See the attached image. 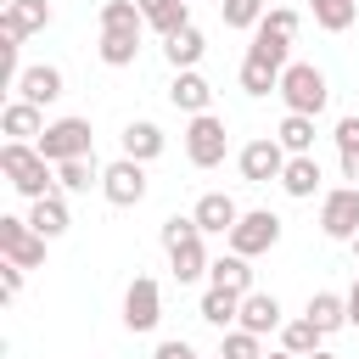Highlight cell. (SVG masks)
<instances>
[{"label":"cell","instance_id":"cell-1","mask_svg":"<svg viewBox=\"0 0 359 359\" xmlns=\"http://www.w3.org/2000/svg\"><path fill=\"white\" fill-rule=\"evenodd\" d=\"M163 252H168V269H174V280H180V286H185V280H202V275H208V264H213L191 213H168V219H163Z\"/></svg>","mask_w":359,"mask_h":359},{"label":"cell","instance_id":"cell-2","mask_svg":"<svg viewBox=\"0 0 359 359\" xmlns=\"http://www.w3.org/2000/svg\"><path fill=\"white\" fill-rule=\"evenodd\" d=\"M0 168H6L11 191H22L28 202H39V196H50V191H56V163H45V157H39V146L6 140V146H0Z\"/></svg>","mask_w":359,"mask_h":359},{"label":"cell","instance_id":"cell-3","mask_svg":"<svg viewBox=\"0 0 359 359\" xmlns=\"http://www.w3.org/2000/svg\"><path fill=\"white\" fill-rule=\"evenodd\" d=\"M275 95L286 101V112L320 118V112H325V101H331V84H325V73H320L314 62H286V73H280V90H275Z\"/></svg>","mask_w":359,"mask_h":359},{"label":"cell","instance_id":"cell-4","mask_svg":"<svg viewBox=\"0 0 359 359\" xmlns=\"http://www.w3.org/2000/svg\"><path fill=\"white\" fill-rule=\"evenodd\" d=\"M292 39H297V11H292V6H275V11H264V22L252 28V50H247V56H258V62H269V67L286 73Z\"/></svg>","mask_w":359,"mask_h":359},{"label":"cell","instance_id":"cell-5","mask_svg":"<svg viewBox=\"0 0 359 359\" xmlns=\"http://www.w3.org/2000/svg\"><path fill=\"white\" fill-rule=\"evenodd\" d=\"M224 151H230V129H224V118L196 112V118L185 123V157H191L196 168H219Z\"/></svg>","mask_w":359,"mask_h":359},{"label":"cell","instance_id":"cell-6","mask_svg":"<svg viewBox=\"0 0 359 359\" xmlns=\"http://www.w3.org/2000/svg\"><path fill=\"white\" fill-rule=\"evenodd\" d=\"M0 252H6V264H17V269H39V264H45V236H39L28 219L0 213Z\"/></svg>","mask_w":359,"mask_h":359},{"label":"cell","instance_id":"cell-7","mask_svg":"<svg viewBox=\"0 0 359 359\" xmlns=\"http://www.w3.org/2000/svg\"><path fill=\"white\" fill-rule=\"evenodd\" d=\"M39 157H45V163L90 157V118H56V123L39 135Z\"/></svg>","mask_w":359,"mask_h":359},{"label":"cell","instance_id":"cell-8","mask_svg":"<svg viewBox=\"0 0 359 359\" xmlns=\"http://www.w3.org/2000/svg\"><path fill=\"white\" fill-rule=\"evenodd\" d=\"M275 241H280V213H269V208L241 213L236 230H230V252H241V258H258V252H269Z\"/></svg>","mask_w":359,"mask_h":359},{"label":"cell","instance_id":"cell-9","mask_svg":"<svg viewBox=\"0 0 359 359\" xmlns=\"http://www.w3.org/2000/svg\"><path fill=\"white\" fill-rule=\"evenodd\" d=\"M236 168H241V180H247V185H269V180H280V174H286V146H280L275 135L247 140V146H241V157H236Z\"/></svg>","mask_w":359,"mask_h":359},{"label":"cell","instance_id":"cell-10","mask_svg":"<svg viewBox=\"0 0 359 359\" xmlns=\"http://www.w3.org/2000/svg\"><path fill=\"white\" fill-rule=\"evenodd\" d=\"M320 230H325L331 241H353V236H359V185L325 191V202H320Z\"/></svg>","mask_w":359,"mask_h":359},{"label":"cell","instance_id":"cell-11","mask_svg":"<svg viewBox=\"0 0 359 359\" xmlns=\"http://www.w3.org/2000/svg\"><path fill=\"white\" fill-rule=\"evenodd\" d=\"M101 196H107L112 208H135V202L146 196V163H135V157L107 163V168H101Z\"/></svg>","mask_w":359,"mask_h":359},{"label":"cell","instance_id":"cell-12","mask_svg":"<svg viewBox=\"0 0 359 359\" xmlns=\"http://www.w3.org/2000/svg\"><path fill=\"white\" fill-rule=\"evenodd\" d=\"M157 320H163V286L151 275H135L129 292H123V325L129 331H151Z\"/></svg>","mask_w":359,"mask_h":359},{"label":"cell","instance_id":"cell-13","mask_svg":"<svg viewBox=\"0 0 359 359\" xmlns=\"http://www.w3.org/2000/svg\"><path fill=\"white\" fill-rule=\"evenodd\" d=\"M39 28H50V0H6V11H0V39L6 45H22Z\"/></svg>","mask_w":359,"mask_h":359},{"label":"cell","instance_id":"cell-14","mask_svg":"<svg viewBox=\"0 0 359 359\" xmlns=\"http://www.w3.org/2000/svg\"><path fill=\"white\" fill-rule=\"evenodd\" d=\"M62 95H67V79H62V67H50V62H39V67H22V79H17V101L50 107V101H62Z\"/></svg>","mask_w":359,"mask_h":359},{"label":"cell","instance_id":"cell-15","mask_svg":"<svg viewBox=\"0 0 359 359\" xmlns=\"http://www.w3.org/2000/svg\"><path fill=\"white\" fill-rule=\"evenodd\" d=\"M191 219H196V230H202V236H230V230H236V219H241V208H236V196L208 191V196L191 208Z\"/></svg>","mask_w":359,"mask_h":359},{"label":"cell","instance_id":"cell-16","mask_svg":"<svg viewBox=\"0 0 359 359\" xmlns=\"http://www.w3.org/2000/svg\"><path fill=\"white\" fill-rule=\"evenodd\" d=\"M0 129H6L11 140H22V146H39V135H45L50 123H45V107H34V101H6Z\"/></svg>","mask_w":359,"mask_h":359},{"label":"cell","instance_id":"cell-17","mask_svg":"<svg viewBox=\"0 0 359 359\" xmlns=\"http://www.w3.org/2000/svg\"><path fill=\"white\" fill-rule=\"evenodd\" d=\"M241 331H252V337H264V331H280L286 320H280V297L275 292H247L241 297V320H236Z\"/></svg>","mask_w":359,"mask_h":359},{"label":"cell","instance_id":"cell-18","mask_svg":"<svg viewBox=\"0 0 359 359\" xmlns=\"http://www.w3.org/2000/svg\"><path fill=\"white\" fill-rule=\"evenodd\" d=\"M146 28H157L163 39H174L180 28H191V0H135Z\"/></svg>","mask_w":359,"mask_h":359},{"label":"cell","instance_id":"cell-19","mask_svg":"<svg viewBox=\"0 0 359 359\" xmlns=\"http://www.w3.org/2000/svg\"><path fill=\"white\" fill-rule=\"evenodd\" d=\"M168 101L180 107V112H208V101H213V84L196 73V67H185V73H174V84H168Z\"/></svg>","mask_w":359,"mask_h":359},{"label":"cell","instance_id":"cell-20","mask_svg":"<svg viewBox=\"0 0 359 359\" xmlns=\"http://www.w3.org/2000/svg\"><path fill=\"white\" fill-rule=\"evenodd\" d=\"M208 280H213V286H224V292H236V297H247V292H252V258L224 252V258H213V264H208Z\"/></svg>","mask_w":359,"mask_h":359},{"label":"cell","instance_id":"cell-21","mask_svg":"<svg viewBox=\"0 0 359 359\" xmlns=\"http://www.w3.org/2000/svg\"><path fill=\"white\" fill-rule=\"evenodd\" d=\"M28 224L45 236V241H56L67 224H73V213H67V202H62V191H50V196H39L34 208H28Z\"/></svg>","mask_w":359,"mask_h":359},{"label":"cell","instance_id":"cell-22","mask_svg":"<svg viewBox=\"0 0 359 359\" xmlns=\"http://www.w3.org/2000/svg\"><path fill=\"white\" fill-rule=\"evenodd\" d=\"M303 320H314V331H320V337H331V331H342V325H348V297H337V292H314V297H309V309H303Z\"/></svg>","mask_w":359,"mask_h":359},{"label":"cell","instance_id":"cell-23","mask_svg":"<svg viewBox=\"0 0 359 359\" xmlns=\"http://www.w3.org/2000/svg\"><path fill=\"white\" fill-rule=\"evenodd\" d=\"M202 50H208V39H202V28H196V22H191V28H180L174 39H163V56H168V67H174V73L196 67V62H202Z\"/></svg>","mask_w":359,"mask_h":359},{"label":"cell","instance_id":"cell-24","mask_svg":"<svg viewBox=\"0 0 359 359\" xmlns=\"http://www.w3.org/2000/svg\"><path fill=\"white\" fill-rule=\"evenodd\" d=\"M123 157H135V163L163 157V129H157V123H146V118L123 123Z\"/></svg>","mask_w":359,"mask_h":359},{"label":"cell","instance_id":"cell-25","mask_svg":"<svg viewBox=\"0 0 359 359\" xmlns=\"http://www.w3.org/2000/svg\"><path fill=\"white\" fill-rule=\"evenodd\" d=\"M275 140L286 146V157H314V118L286 112V118H280V129H275Z\"/></svg>","mask_w":359,"mask_h":359},{"label":"cell","instance_id":"cell-26","mask_svg":"<svg viewBox=\"0 0 359 359\" xmlns=\"http://www.w3.org/2000/svg\"><path fill=\"white\" fill-rule=\"evenodd\" d=\"M196 314H202L208 325H219V331H224V325H236V320H241V297H236V292H224V286H208Z\"/></svg>","mask_w":359,"mask_h":359},{"label":"cell","instance_id":"cell-27","mask_svg":"<svg viewBox=\"0 0 359 359\" xmlns=\"http://www.w3.org/2000/svg\"><path fill=\"white\" fill-rule=\"evenodd\" d=\"M146 17L135 0H101V34H140Z\"/></svg>","mask_w":359,"mask_h":359},{"label":"cell","instance_id":"cell-28","mask_svg":"<svg viewBox=\"0 0 359 359\" xmlns=\"http://www.w3.org/2000/svg\"><path fill=\"white\" fill-rule=\"evenodd\" d=\"M280 191H286V196H314V191H320V163H314V157H286Z\"/></svg>","mask_w":359,"mask_h":359},{"label":"cell","instance_id":"cell-29","mask_svg":"<svg viewBox=\"0 0 359 359\" xmlns=\"http://www.w3.org/2000/svg\"><path fill=\"white\" fill-rule=\"evenodd\" d=\"M309 11H314V22H320L325 34H342V28H353L359 0H309Z\"/></svg>","mask_w":359,"mask_h":359},{"label":"cell","instance_id":"cell-30","mask_svg":"<svg viewBox=\"0 0 359 359\" xmlns=\"http://www.w3.org/2000/svg\"><path fill=\"white\" fill-rule=\"evenodd\" d=\"M320 342H325V337L314 331V320H286V325H280V348H286V353H297V359L320 353Z\"/></svg>","mask_w":359,"mask_h":359},{"label":"cell","instance_id":"cell-31","mask_svg":"<svg viewBox=\"0 0 359 359\" xmlns=\"http://www.w3.org/2000/svg\"><path fill=\"white\" fill-rule=\"evenodd\" d=\"M95 56H101L107 67H129V62L140 56V34H101Z\"/></svg>","mask_w":359,"mask_h":359},{"label":"cell","instance_id":"cell-32","mask_svg":"<svg viewBox=\"0 0 359 359\" xmlns=\"http://www.w3.org/2000/svg\"><path fill=\"white\" fill-rule=\"evenodd\" d=\"M241 90H247V95H269V90H280V67L247 56V62H241Z\"/></svg>","mask_w":359,"mask_h":359},{"label":"cell","instance_id":"cell-33","mask_svg":"<svg viewBox=\"0 0 359 359\" xmlns=\"http://www.w3.org/2000/svg\"><path fill=\"white\" fill-rule=\"evenodd\" d=\"M337 157H342V180H359V118L337 123Z\"/></svg>","mask_w":359,"mask_h":359},{"label":"cell","instance_id":"cell-34","mask_svg":"<svg viewBox=\"0 0 359 359\" xmlns=\"http://www.w3.org/2000/svg\"><path fill=\"white\" fill-rule=\"evenodd\" d=\"M90 180H101L95 157H73V163H56V185H62V191H90Z\"/></svg>","mask_w":359,"mask_h":359},{"label":"cell","instance_id":"cell-35","mask_svg":"<svg viewBox=\"0 0 359 359\" xmlns=\"http://www.w3.org/2000/svg\"><path fill=\"white\" fill-rule=\"evenodd\" d=\"M224 28H258L264 22V0H219Z\"/></svg>","mask_w":359,"mask_h":359},{"label":"cell","instance_id":"cell-36","mask_svg":"<svg viewBox=\"0 0 359 359\" xmlns=\"http://www.w3.org/2000/svg\"><path fill=\"white\" fill-rule=\"evenodd\" d=\"M219 359H264V342L252 337V331H224V342H219Z\"/></svg>","mask_w":359,"mask_h":359},{"label":"cell","instance_id":"cell-37","mask_svg":"<svg viewBox=\"0 0 359 359\" xmlns=\"http://www.w3.org/2000/svg\"><path fill=\"white\" fill-rule=\"evenodd\" d=\"M0 292H6V303L22 297V269H17V264H0Z\"/></svg>","mask_w":359,"mask_h":359},{"label":"cell","instance_id":"cell-38","mask_svg":"<svg viewBox=\"0 0 359 359\" xmlns=\"http://www.w3.org/2000/svg\"><path fill=\"white\" fill-rule=\"evenodd\" d=\"M151 359H196V348L191 342H180V337H168V342H157V353Z\"/></svg>","mask_w":359,"mask_h":359},{"label":"cell","instance_id":"cell-39","mask_svg":"<svg viewBox=\"0 0 359 359\" xmlns=\"http://www.w3.org/2000/svg\"><path fill=\"white\" fill-rule=\"evenodd\" d=\"M348 325H353V331H359V280H353V286H348Z\"/></svg>","mask_w":359,"mask_h":359},{"label":"cell","instance_id":"cell-40","mask_svg":"<svg viewBox=\"0 0 359 359\" xmlns=\"http://www.w3.org/2000/svg\"><path fill=\"white\" fill-rule=\"evenodd\" d=\"M264 359H297V353H286V348H280V353H264Z\"/></svg>","mask_w":359,"mask_h":359},{"label":"cell","instance_id":"cell-41","mask_svg":"<svg viewBox=\"0 0 359 359\" xmlns=\"http://www.w3.org/2000/svg\"><path fill=\"white\" fill-rule=\"evenodd\" d=\"M348 247H353V264H359V236H353V241H348Z\"/></svg>","mask_w":359,"mask_h":359},{"label":"cell","instance_id":"cell-42","mask_svg":"<svg viewBox=\"0 0 359 359\" xmlns=\"http://www.w3.org/2000/svg\"><path fill=\"white\" fill-rule=\"evenodd\" d=\"M309 359H337V353H325V348H320V353H309Z\"/></svg>","mask_w":359,"mask_h":359}]
</instances>
